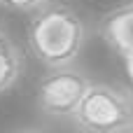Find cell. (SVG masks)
<instances>
[{"mask_svg": "<svg viewBox=\"0 0 133 133\" xmlns=\"http://www.w3.org/2000/svg\"><path fill=\"white\" fill-rule=\"evenodd\" d=\"M122 58H124V68H126V75H129V79L133 82V47H131V49H126V51L122 54Z\"/></svg>", "mask_w": 133, "mask_h": 133, "instance_id": "cell-7", "label": "cell"}, {"mask_svg": "<svg viewBox=\"0 0 133 133\" xmlns=\"http://www.w3.org/2000/svg\"><path fill=\"white\" fill-rule=\"evenodd\" d=\"M49 0H0V5L5 9L12 12H21V14H33L35 9H40L42 5H47Z\"/></svg>", "mask_w": 133, "mask_h": 133, "instance_id": "cell-6", "label": "cell"}, {"mask_svg": "<svg viewBox=\"0 0 133 133\" xmlns=\"http://www.w3.org/2000/svg\"><path fill=\"white\" fill-rule=\"evenodd\" d=\"M126 7H129V12H131V16H133V0H126Z\"/></svg>", "mask_w": 133, "mask_h": 133, "instance_id": "cell-8", "label": "cell"}, {"mask_svg": "<svg viewBox=\"0 0 133 133\" xmlns=\"http://www.w3.org/2000/svg\"><path fill=\"white\" fill-rule=\"evenodd\" d=\"M23 72V56L14 40L0 30V94L9 91Z\"/></svg>", "mask_w": 133, "mask_h": 133, "instance_id": "cell-5", "label": "cell"}, {"mask_svg": "<svg viewBox=\"0 0 133 133\" xmlns=\"http://www.w3.org/2000/svg\"><path fill=\"white\" fill-rule=\"evenodd\" d=\"M89 87V75L72 63L47 68V75L37 84V110L49 119H72Z\"/></svg>", "mask_w": 133, "mask_h": 133, "instance_id": "cell-3", "label": "cell"}, {"mask_svg": "<svg viewBox=\"0 0 133 133\" xmlns=\"http://www.w3.org/2000/svg\"><path fill=\"white\" fill-rule=\"evenodd\" d=\"M72 122L89 133L133 131V96L131 91L112 84H94L79 101Z\"/></svg>", "mask_w": 133, "mask_h": 133, "instance_id": "cell-2", "label": "cell"}, {"mask_svg": "<svg viewBox=\"0 0 133 133\" xmlns=\"http://www.w3.org/2000/svg\"><path fill=\"white\" fill-rule=\"evenodd\" d=\"M101 30H103V37H105L108 47L115 54L122 56L126 49H131L133 47V16L126 7V2L119 5L117 9H112L103 19Z\"/></svg>", "mask_w": 133, "mask_h": 133, "instance_id": "cell-4", "label": "cell"}, {"mask_svg": "<svg viewBox=\"0 0 133 133\" xmlns=\"http://www.w3.org/2000/svg\"><path fill=\"white\" fill-rule=\"evenodd\" d=\"M26 35L33 56L44 68H58L75 63L84 47L87 28L70 5L47 2L33 12Z\"/></svg>", "mask_w": 133, "mask_h": 133, "instance_id": "cell-1", "label": "cell"}]
</instances>
